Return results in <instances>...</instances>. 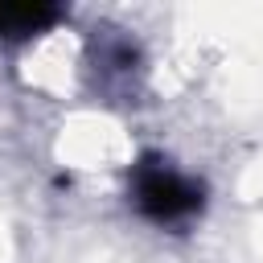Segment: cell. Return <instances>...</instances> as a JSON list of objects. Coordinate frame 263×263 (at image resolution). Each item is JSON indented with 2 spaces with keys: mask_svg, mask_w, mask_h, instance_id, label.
<instances>
[{
  "mask_svg": "<svg viewBox=\"0 0 263 263\" xmlns=\"http://www.w3.org/2000/svg\"><path fill=\"white\" fill-rule=\"evenodd\" d=\"M58 21H62V8L45 4V0H8V4H0V37L4 41L37 37Z\"/></svg>",
  "mask_w": 263,
  "mask_h": 263,
  "instance_id": "7a4b0ae2",
  "label": "cell"
},
{
  "mask_svg": "<svg viewBox=\"0 0 263 263\" xmlns=\"http://www.w3.org/2000/svg\"><path fill=\"white\" fill-rule=\"evenodd\" d=\"M127 185H132L136 210L156 226H177L205 210V185L197 177L173 168V160H164L160 152H144L132 164Z\"/></svg>",
  "mask_w": 263,
  "mask_h": 263,
  "instance_id": "6da1fadb",
  "label": "cell"
}]
</instances>
